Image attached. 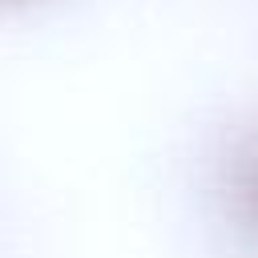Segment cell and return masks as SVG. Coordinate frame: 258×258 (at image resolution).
I'll list each match as a JSON object with an SVG mask.
<instances>
[{"mask_svg":"<svg viewBox=\"0 0 258 258\" xmlns=\"http://www.w3.org/2000/svg\"><path fill=\"white\" fill-rule=\"evenodd\" d=\"M218 198L230 230L258 254V125L242 129L218 165Z\"/></svg>","mask_w":258,"mask_h":258,"instance_id":"1","label":"cell"},{"mask_svg":"<svg viewBox=\"0 0 258 258\" xmlns=\"http://www.w3.org/2000/svg\"><path fill=\"white\" fill-rule=\"evenodd\" d=\"M8 8H24V4H40V0H4Z\"/></svg>","mask_w":258,"mask_h":258,"instance_id":"2","label":"cell"}]
</instances>
